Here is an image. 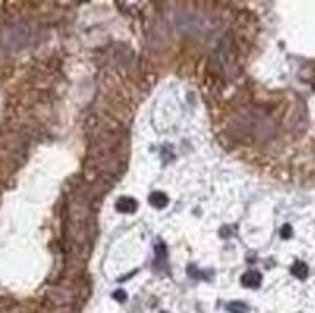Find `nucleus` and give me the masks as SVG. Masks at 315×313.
Instances as JSON below:
<instances>
[{"instance_id":"obj_1","label":"nucleus","mask_w":315,"mask_h":313,"mask_svg":"<svg viewBox=\"0 0 315 313\" xmlns=\"http://www.w3.org/2000/svg\"><path fill=\"white\" fill-rule=\"evenodd\" d=\"M116 209H118L120 213H134V211H137V201L134 197L124 195V197H120L116 201Z\"/></svg>"},{"instance_id":"obj_2","label":"nucleus","mask_w":315,"mask_h":313,"mask_svg":"<svg viewBox=\"0 0 315 313\" xmlns=\"http://www.w3.org/2000/svg\"><path fill=\"white\" fill-rule=\"evenodd\" d=\"M261 281H263V277H261V273H257V271H248V273L242 277V284H244L246 288H257L261 284Z\"/></svg>"},{"instance_id":"obj_3","label":"nucleus","mask_w":315,"mask_h":313,"mask_svg":"<svg viewBox=\"0 0 315 313\" xmlns=\"http://www.w3.org/2000/svg\"><path fill=\"white\" fill-rule=\"evenodd\" d=\"M149 203L155 209H163L168 205V197H166V193H163V192H153L149 195Z\"/></svg>"},{"instance_id":"obj_4","label":"nucleus","mask_w":315,"mask_h":313,"mask_svg":"<svg viewBox=\"0 0 315 313\" xmlns=\"http://www.w3.org/2000/svg\"><path fill=\"white\" fill-rule=\"evenodd\" d=\"M292 274L304 281V279L307 277V265L304 263V261H296V263L292 265Z\"/></svg>"},{"instance_id":"obj_5","label":"nucleus","mask_w":315,"mask_h":313,"mask_svg":"<svg viewBox=\"0 0 315 313\" xmlns=\"http://www.w3.org/2000/svg\"><path fill=\"white\" fill-rule=\"evenodd\" d=\"M226 309H229L230 313H248V304H244V302H230L229 305H226Z\"/></svg>"},{"instance_id":"obj_6","label":"nucleus","mask_w":315,"mask_h":313,"mask_svg":"<svg viewBox=\"0 0 315 313\" xmlns=\"http://www.w3.org/2000/svg\"><path fill=\"white\" fill-rule=\"evenodd\" d=\"M114 300H118V302H126V292H124V290H116V292H114Z\"/></svg>"},{"instance_id":"obj_7","label":"nucleus","mask_w":315,"mask_h":313,"mask_svg":"<svg viewBox=\"0 0 315 313\" xmlns=\"http://www.w3.org/2000/svg\"><path fill=\"white\" fill-rule=\"evenodd\" d=\"M281 236H283V238H290V236H292L290 225H284V226H283V232H281Z\"/></svg>"}]
</instances>
